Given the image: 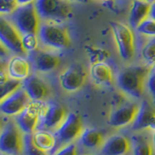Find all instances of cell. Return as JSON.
<instances>
[{"instance_id": "obj_1", "label": "cell", "mask_w": 155, "mask_h": 155, "mask_svg": "<svg viewBox=\"0 0 155 155\" xmlns=\"http://www.w3.org/2000/svg\"><path fill=\"white\" fill-rule=\"evenodd\" d=\"M151 68L145 63L124 67L116 77V84L119 90L133 99H140L145 90V82Z\"/></svg>"}, {"instance_id": "obj_2", "label": "cell", "mask_w": 155, "mask_h": 155, "mask_svg": "<svg viewBox=\"0 0 155 155\" xmlns=\"http://www.w3.org/2000/svg\"><path fill=\"white\" fill-rule=\"evenodd\" d=\"M38 37L41 45L52 51L67 50L72 43L69 32L65 26L62 25V23L41 22Z\"/></svg>"}, {"instance_id": "obj_3", "label": "cell", "mask_w": 155, "mask_h": 155, "mask_svg": "<svg viewBox=\"0 0 155 155\" xmlns=\"http://www.w3.org/2000/svg\"><path fill=\"white\" fill-rule=\"evenodd\" d=\"M34 7L41 21L63 23L73 14V9L67 0H36Z\"/></svg>"}, {"instance_id": "obj_4", "label": "cell", "mask_w": 155, "mask_h": 155, "mask_svg": "<svg viewBox=\"0 0 155 155\" xmlns=\"http://www.w3.org/2000/svg\"><path fill=\"white\" fill-rule=\"evenodd\" d=\"M110 29L120 58L129 62L135 57L136 39L132 27L120 21H111Z\"/></svg>"}, {"instance_id": "obj_5", "label": "cell", "mask_w": 155, "mask_h": 155, "mask_svg": "<svg viewBox=\"0 0 155 155\" xmlns=\"http://www.w3.org/2000/svg\"><path fill=\"white\" fill-rule=\"evenodd\" d=\"M9 21L21 35L28 33L38 34L41 25V19L33 4L18 6L15 11L9 15Z\"/></svg>"}, {"instance_id": "obj_6", "label": "cell", "mask_w": 155, "mask_h": 155, "mask_svg": "<svg viewBox=\"0 0 155 155\" xmlns=\"http://www.w3.org/2000/svg\"><path fill=\"white\" fill-rule=\"evenodd\" d=\"M84 129L82 119L79 114L76 113L68 114L62 124L53 132L56 143L51 155L54 154L58 149L72 143L75 140L80 138Z\"/></svg>"}, {"instance_id": "obj_7", "label": "cell", "mask_w": 155, "mask_h": 155, "mask_svg": "<svg viewBox=\"0 0 155 155\" xmlns=\"http://www.w3.org/2000/svg\"><path fill=\"white\" fill-rule=\"evenodd\" d=\"M23 149V134L15 121L5 123L0 131V152L5 155H21Z\"/></svg>"}, {"instance_id": "obj_8", "label": "cell", "mask_w": 155, "mask_h": 155, "mask_svg": "<svg viewBox=\"0 0 155 155\" xmlns=\"http://www.w3.org/2000/svg\"><path fill=\"white\" fill-rule=\"evenodd\" d=\"M65 108L57 103H44L36 130L54 132L67 116Z\"/></svg>"}, {"instance_id": "obj_9", "label": "cell", "mask_w": 155, "mask_h": 155, "mask_svg": "<svg viewBox=\"0 0 155 155\" xmlns=\"http://www.w3.org/2000/svg\"><path fill=\"white\" fill-rule=\"evenodd\" d=\"M44 102L30 101L22 111L15 116V123L22 134H33L37 129Z\"/></svg>"}, {"instance_id": "obj_10", "label": "cell", "mask_w": 155, "mask_h": 155, "mask_svg": "<svg viewBox=\"0 0 155 155\" xmlns=\"http://www.w3.org/2000/svg\"><path fill=\"white\" fill-rule=\"evenodd\" d=\"M0 43L10 52L23 55L24 51L21 45V35L8 18L0 15Z\"/></svg>"}, {"instance_id": "obj_11", "label": "cell", "mask_w": 155, "mask_h": 155, "mask_svg": "<svg viewBox=\"0 0 155 155\" xmlns=\"http://www.w3.org/2000/svg\"><path fill=\"white\" fill-rule=\"evenodd\" d=\"M87 72L81 64L75 63L63 71L59 76V82L63 89L67 92H76L85 84Z\"/></svg>"}, {"instance_id": "obj_12", "label": "cell", "mask_w": 155, "mask_h": 155, "mask_svg": "<svg viewBox=\"0 0 155 155\" xmlns=\"http://www.w3.org/2000/svg\"><path fill=\"white\" fill-rule=\"evenodd\" d=\"M139 105L134 102H121L111 110L108 118V123L111 127L122 128L133 123Z\"/></svg>"}, {"instance_id": "obj_13", "label": "cell", "mask_w": 155, "mask_h": 155, "mask_svg": "<svg viewBox=\"0 0 155 155\" xmlns=\"http://www.w3.org/2000/svg\"><path fill=\"white\" fill-rule=\"evenodd\" d=\"M28 54V59L31 63L32 68L37 72L50 73L55 70L60 64L59 57L50 51L38 48L32 52H29Z\"/></svg>"}, {"instance_id": "obj_14", "label": "cell", "mask_w": 155, "mask_h": 155, "mask_svg": "<svg viewBox=\"0 0 155 155\" xmlns=\"http://www.w3.org/2000/svg\"><path fill=\"white\" fill-rule=\"evenodd\" d=\"M30 98L21 86L0 103V113L8 116H16L29 104Z\"/></svg>"}, {"instance_id": "obj_15", "label": "cell", "mask_w": 155, "mask_h": 155, "mask_svg": "<svg viewBox=\"0 0 155 155\" xmlns=\"http://www.w3.org/2000/svg\"><path fill=\"white\" fill-rule=\"evenodd\" d=\"M132 130L140 132L143 130L155 131V109L147 100H143L139 105V109L133 121Z\"/></svg>"}, {"instance_id": "obj_16", "label": "cell", "mask_w": 155, "mask_h": 155, "mask_svg": "<svg viewBox=\"0 0 155 155\" xmlns=\"http://www.w3.org/2000/svg\"><path fill=\"white\" fill-rule=\"evenodd\" d=\"M131 151V142L122 134H114L105 140L100 155H126Z\"/></svg>"}, {"instance_id": "obj_17", "label": "cell", "mask_w": 155, "mask_h": 155, "mask_svg": "<svg viewBox=\"0 0 155 155\" xmlns=\"http://www.w3.org/2000/svg\"><path fill=\"white\" fill-rule=\"evenodd\" d=\"M32 69L31 63L26 57L21 54H15L7 63L6 72L10 79L22 81L30 76Z\"/></svg>"}, {"instance_id": "obj_18", "label": "cell", "mask_w": 155, "mask_h": 155, "mask_svg": "<svg viewBox=\"0 0 155 155\" xmlns=\"http://www.w3.org/2000/svg\"><path fill=\"white\" fill-rule=\"evenodd\" d=\"M89 76L92 81L99 86H109L114 81L113 67L106 61H101L91 64Z\"/></svg>"}, {"instance_id": "obj_19", "label": "cell", "mask_w": 155, "mask_h": 155, "mask_svg": "<svg viewBox=\"0 0 155 155\" xmlns=\"http://www.w3.org/2000/svg\"><path fill=\"white\" fill-rule=\"evenodd\" d=\"M21 87L31 101H43L48 94V87L42 79L30 75L21 81Z\"/></svg>"}, {"instance_id": "obj_20", "label": "cell", "mask_w": 155, "mask_h": 155, "mask_svg": "<svg viewBox=\"0 0 155 155\" xmlns=\"http://www.w3.org/2000/svg\"><path fill=\"white\" fill-rule=\"evenodd\" d=\"M150 3L143 0H132L128 15V25L134 30L145 18H149Z\"/></svg>"}, {"instance_id": "obj_21", "label": "cell", "mask_w": 155, "mask_h": 155, "mask_svg": "<svg viewBox=\"0 0 155 155\" xmlns=\"http://www.w3.org/2000/svg\"><path fill=\"white\" fill-rule=\"evenodd\" d=\"M80 143L87 150L100 149L105 142V135L103 131L97 128H84L80 136Z\"/></svg>"}, {"instance_id": "obj_22", "label": "cell", "mask_w": 155, "mask_h": 155, "mask_svg": "<svg viewBox=\"0 0 155 155\" xmlns=\"http://www.w3.org/2000/svg\"><path fill=\"white\" fill-rule=\"evenodd\" d=\"M32 140L35 145L46 153H52L55 147V137L53 132L46 130H36L32 134Z\"/></svg>"}, {"instance_id": "obj_23", "label": "cell", "mask_w": 155, "mask_h": 155, "mask_svg": "<svg viewBox=\"0 0 155 155\" xmlns=\"http://www.w3.org/2000/svg\"><path fill=\"white\" fill-rule=\"evenodd\" d=\"M132 155H153L152 142L142 134H135L130 139Z\"/></svg>"}, {"instance_id": "obj_24", "label": "cell", "mask_w": 155, "mask_h": 155, "mask_svg": "<svg viewBox=\"0 0 155 155\" xmlns=\"http://www.w3.org/2000/svg\"><path fill=\"white\" fill-rule=\"evenodd\" d=\"M140 55L145 64L153 67L155 63V38H148V41L140 50Z\"/></svg>"}, {"instance_id": "obj_25", "label": "cell", "mask_w": 155, "mask_h": 155, "mask_svg": "<svg viewBox=\"0 0 155 155\" xmlns=\"http://www.w3.org/2000/svg\"><path fill=\"white\" fill-rule=\"evenodd\" d=\"M21 45L25 52H32L40 48V40H39L38 34L28 33L21 35Z\"/></svg>"}, {"instance_id": "obj_26", "label": "cell", "mask_w": 155, "mask_h": 155, "mask_svg": "<svg viewBox=\"0 0 155 155\" xmlns=\"http://www.w3.org/2000/svg\"><path fill=\"white\" fill-rule=\"evenodd\" d=\"M135 31L140 35L147 38H155V21L150 18H145L143 22L139 24Z\"/></svg>"}, {"instance_id": "obj_27", "label": "cell", "mask_w": 155, "mask_h": 155, "mask_svg": "<svg viewBox=\"0 0 155 155\" xmlns=\"http://www.w3.org/2000/svg\"><path fill=\"white\" fill-rule=\"evenodd\" d=\"M22 153L24 155H48V153L38 148L35 143H33L32 134H23Z\"/></svg>"}, {"instance_id": "obj_28", "label": "cell", "mask_w": 155, "mask_h": 155, "mask_svg": "<svg viewBox=\"0 0 155 155\" xmlns=\"http://www.w3.org/2000/svg\"><path fill=\"white\" fill-rule=\"evenodd\" d=\"M21 86V81L9 79L5 84H0V103L7 97Z\"/></svg>"}, {"instance_id": "obj_29", "label": "cell", "mask_w": 155, "mask_h": 155, "mask_svg": "<svg viewBox=\"0 0 155 155\" xmlns=\"http://www.w3.org/2000/svg\"><path fill=\"white\" fill-rule=\"evenodd\" d=\"M89 56V60L91 64L101 61H106L107 58L109 57V51H106L105 48H98V47H91L87 51Z\"/></svg>"}, {"instance_id": "obj_30", "label": "cell", "mask_w": 155, "mask_h": 155, "mask_svg": "<svg viewBox=\"0 0 155 155\" xmlns=\"http://www.w3.org/2000/svg\"><path fill=\"white\" fill-rule=\"evenodd\" d=\"M18 6L16 0H0V15L12 14Z\"/></svg>"}, {"instance_id": "obj_31", "label": "cell", "mask_w": 155, "mask_h": 155, "mask_svg": "<svg viewBox=\"0 0 155 155\" xmlns=\"http://www.w3.org/2000/svg\"><path fill=\"white\" fill-rule=\"evenodd\" d=\"M145 89L147 90L148 94L155 102V68L152 67L147 76V82H145Z\"/></svg>"}, {"instance_id": "obj_32", "label": "cell", "mask_w": 155, "mask_h": 155, "mask_svg": "<svg viewBox=\"0 0 155 155\" xmlns=\"http://www.w3.org/2000/svg\"><path fill=\"white\" fill-rule=\"evenodd\" d=\"M53 155H79V151H78L77 145L72 143L58 149Z\"/></svg>"}, {"instance_id": "obj_33", "label": "cell", "mask_w": 155, "mask_h": 155, "mask_svg": "<svg viewBox=\"0 0 155 155\" xmlns=\"http://www.w3.org/2000/svg\"><path fill=\"white\" fill-rule=\"evenodd\" d=\"M9 53H10V51L2 45L1 43H0V58H2V59H7L9 56Z\"/></svg>"}, {"instance_id": "obj_34", "label": "cell", "mask_w": 155, "mask_h": 155, "mask_svg": "<svg viewBox=\"0 0 155 155\" xmlns=\"http://www.w3.org/2000/svg\"><path fill=\"white\" fill-rule=\"evenodd\" d=\"M10 79L6 70H3V71H0V84H5L8 80Z\"/></svg>"}, {"instance_id": "obj_35", "label": "cell", "mask_w": 155, "mask_h": 155, "mask_svg": "<svg viewBox=\"0 0 155 155\" xmlns=\"http://www.w3.org/2000/svg\"><path fill=\"white\" fill-rule=\"evenodd\" d=\"M18 6H22V5H28V4H33L36 0H16Z\"/></svg>"}, {"instance_id": "obj_36", "label": "cell", "mask_w": 155, "mask_h": 155, "mask_svg": "<svg viewBox=\"0 0 155 155\" xmlns=\"http://www.w3.org/2000/svg\"><path fill=\"white\" fill-rule=\"evenodd\" d=\"M149 18L155 21V2L150 4V11H149Z\"/></svg>"}, {"instance_id": "obj_37", "label": "cell", "mask_w": 155, "mask_h": 155, "mask_svg": "<svg viewBox=\"0 0 155 155\" xmlns=\"http://www.w3.org/2000/svg\"><path fill=\"white\" fill-rule=\"evenodd\" d=\"M7 63H8V61H6V59H2V58H0V71L6 70Z\"/></svg>"}, {"instance_id": "obj_38", "label": "cell", "mask_w": 155, "mask_h": 155, "mask_svg": "<svg viewBox=\"0 0 155 155\" xmlns=\"http://www.w3.org/2000/svg\"><path fill=\"white\" fill-rule=\"evenodd\" d=\"M69 2H78V3H88L91 0H67Z\"/></svg>"}, {"instance_id": "obj_39", "label": "cell", "mask_w": 155, "mask_h": 155, "mask_svg": "<svg viewBox=\"0 0 155 155\" xmlns=\"http://www.w3.org/2000/svg\"><path fill=\"white\" fill-rule=\"evenodd\" d=\"M152 145H153V149H154V152H155V131L153 132V136H152Z\"/></svg>"}, {"instance_id": "obj_40", "label": "cell", "mask_w": 155, "mask_h": 155, "mask_svg": "<svg viewBox=\"0 0 155 155\" xmlns=\"http://www.w3.org/2000/svg\"><path fill=\"white\" fill-rule=\"evenodd\" d=\"M4 122H3V119H2V117H1V115H0V131H1V129H2V127L4 126Z\"/></svg>"}, {"instance_id": "obj_41", "label": "cell", "mask_w": 155, "mask_h": 155, "mask_svg": "<svg viewBox=\"0 0 155 155\" xmlns=\"http://www.w3.org/2000/svg\"><path fill=\"white\" fill-rule=\"evenodd\" d=\"M143 1H145V2H148V3H153V2H155V0H143Z\"/></svg>"}, {"instance_id": "obj_42", "label": "cell", "mask_w": 155, "mask_h": 155, "mask_svg": "<svg viewBox=\"0 0 155 155\" xmlns=\"http://www.w3.org/2000/svg\"><path fill=\"white\" fill-rule=\"evenodd\" d=\"M97 1H108V0H97Z\"/></svg>"}, {"instance_id": "obj_43", "label": "cell", "mask_w": 155, "mask_h": 155, "mask_svg": "<svg viewBox=\"0 0 155 155\" xmlns=\"http://www.w3.org/2000/svg\"><path fill=\"white\" fill-rule=\"evenodd\" d=\"M0 155H5L4 153H2V152H0Z\"/></svg>"}, {"instance_id": "obj_44", "label": "cell", "mask_w": 155, "mask_h": 155, "mask_svg": "<svg viewBox=\"0 0 155 155\" xmlns=\"http://www.w3.org/2000/svg\"><path fill=\"white\" fill-rule=\"evenodd\" d=\"M153 67H154V68H155V63H154V65H153Z\"/></svg>"}]
</instances>
